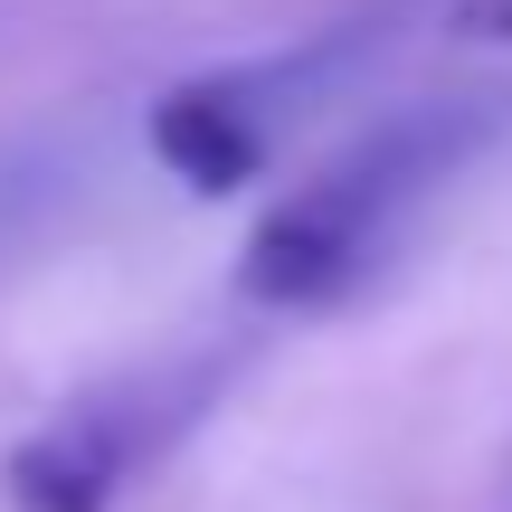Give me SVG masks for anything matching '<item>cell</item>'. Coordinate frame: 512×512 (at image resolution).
Segmentation results:
<instances>
[{"instance_id": "6da1fadb", "label": "cell", "mask_w": 512, "mask_h": 512, "mask_svg": "<svg viewBox=\"0 0 512 512\" xmlns=\"http://www.w3.org/2000/svg\"><path fill=\"white\" fill-rule=\"evenodd\" d=\"M484 143V114L475 105H427V114H399L380 124L370 143H351L332 171H313L304 190L256 219V238L238 256V294L247 304H275V313H313V304H342L370 266L389 256L418 200Z\"/></svg>"}, {"instance_id": "7a4b0ae2", "label": "cell", "mask_w": 512, "mask_h": 512, "mask_svg": "<svg viewBox=\"0 0 512 512\" xmlns=\"http://www.w3.org/2000/svg\"><path fill=\"white\" fill-rule=\"evenodd\" d=\"M209 389H219L209 351L171 361V370H143V380H114V389H86V399H67L48 427H29L10 446L0 484H10L19 512H114V494L133 475H152L162 446L209 408Z\"/></svg>"}, {"instance_id": "3957f363", "label": "cell", "mask_w": 512, "mask_h": 512, "mask_svg": "<svg viewBox=\"0 0 512 512\" xmlns=\"http://www.w3.org/2000/svg\"><path fill=\"white\" fill-rule=\"evenodd\" d=\"M342 48H351V38H323V48H304V57L228 67V76H200V86L162 95V114H152V152H162V162L181 171V190H200V200L238 190L247 171L266 162L275 124L304 105V86H323V76L342 67Z\"/></svg>"}, {"instance_id": "277c9868", "label": "cell", "mask_w": 512, "mask_h": 512, "mask_svg": "<svg viewBox=\"0 0 512 512\" xmlns=\"http://www.w3.org/2000/svg\"><path fill=\"white\" fill-rule=\"evenodd\" d=\"M446 29L475 38V48H512V0H456V10H446Z\"/></svg>"}, {"instance_id": "5b68a950", "label": "cell", "mask_w": 512, "mask_h": 512, "mask_svg": "<svg viewBox=\"0 0 512 512\" xmlns=\"http://www.w3.org/2000/svg\"><path fill=\"white\" fill-rule=\"evenodd\" d=\"M29 209H38V181L19 162H0V256H10V238L29 228Z\"/></svg>"}]
</instances>
